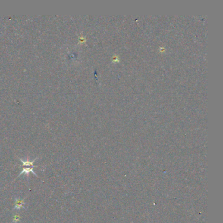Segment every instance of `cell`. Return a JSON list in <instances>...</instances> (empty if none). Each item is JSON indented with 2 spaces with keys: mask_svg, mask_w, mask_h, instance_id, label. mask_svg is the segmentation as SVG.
<instances>
[{
  "mask_svg": "<svg viewBox=\"0 0 223 223\" xmlns=\"http://www.w3.org/2000/svg\"><path fill=\"white\" fill-rule=\"evenodd\" d=\"M25 202L24 199H22L20 198H15V206H14V209H20L21 208H24L26 209L24 206L25 205Z\"/></svg>",
  "mask_w": 223,
  "mask_h": 223,
  "instance_id": "1",
  "label": "cell"
},
{
  "mask_svg": "<svg viewBox=\"0 0 223 223\" xmlns=\"http://www.w3.org/2000/svg\"><path fill=\"white\" fill-rule=\"evenodd\" d=\"M20 219H21V217L20 215L18 214H15L13 215V222L14 223H17L20 221Z\"/></svg>",
  "mask_w": 223,
  "mask_h": 223,
  "instance_id": "4",
  "label": "cell"
},
{
  "mask_svg": "<svg viewBox=\"0 0 223 223\" xmlns=\"http://www.w3.org/2000/svg\"><path fill=\"white\" fill-rule=\"evenodd\" d=\"M37 159V158H36V159H34V160H33L32 161H29V160H26V161H24V160H23L22 159H19V160H20V162H22L23 167H24V166H31V167H32V166H33V163H34V162H35L36 160Z\"/></svg>",
  "mask_w": 223,
  "mask_h": 223,
  "instance_id": "3",
  "label": "cell"
},
{
  "mask_svg": "<svg viewBox=\"0 0 223 223\" xmlns=\"http://www.w3.org/2000/svg\"><path fill=\"white\" fill-rule=\"evenodd\" d=\"M34 167H35V166H32V167H30V168H23L22 170L21 171L20 174H19L18 177H19V176H20V175H21L22 174H24L25 175H28L30 172H32V174H33L35 175L36 176H37V174H36V173L34 172V171H33V168H34Z\"/></svg>",
  "mask_w": 223,
  "mask_h": 223,
  "instance_id": "2",
  "label": "cell"
}]
</instances>
